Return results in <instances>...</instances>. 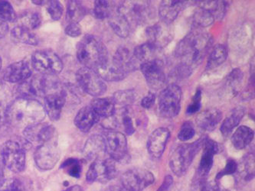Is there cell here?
<instances>
[{
  "label": "cell",
  "mask_w": 255,
  "mask_h": 191,
  "mask_svg": "<svg viewBox=\"0 0 255 191\" xmlns=\"http://www.w3.org/2000/svg\"><path fill=\"white\" fill-rule=\"evenodd\" d=\"M45 115L43 105L37 99L17 98L7 108L5 118L10 125L25 129L42 122Z\"/></svg>",
  "instance_id": "1"
},
{
  "label": "cell",
  "mask_w": 255,
  "mask_h": 191,
  "mask_svg": "<svg viewBox=\"0 0 255 191\" xmlns=\"http://www.w3.org/2000/svg\"><path fill=\"white\" fill-rule=\"evenodd\" d=\"M212 43L211 37L205 32L192 31L179 41L175 51L180 64L193 68L200 64L209 50Z\"/></svg>",
  "instance_id": "2"
},
{
  "label": "cell",
  "mask_w": 255,
  "mask_h": 191,
  "mask_svg": "<svg viewBox=\"0 0 255 191\" xmlns=\"http://www.w3.org/2000/svg\"><path fill=\"white\" fill-rule=\"evenodd\" d=\"M77 58L85 68L95 70L109 58L102 41L94 35H85L77 46Z\"/></svg>",
  "instance_id": "3"
},
{
  "label": "cell",
  "mask_w": 255,
  "mask_h": 191,
  "mask_svg": "<svg viewBox=\"0 0 255 191\" xmlns=\"http://www.w3.org/2000/svg\"><path fill=\"white\" fill-rule=\"evenodd\" d=\"M202 148V139L193 143L182 144L176 146L169 157V167L174 175L178 177L184 175Z\"/></svg>",
  "instance_id": "4"
},
{
  "label": "cell",
  "mask_w": 255,
  "mask_h": 191,
  "mask_svg": "<svg viewBox=\"0 0 255 191\" xmlns=\"http://www.w3.org/2000/svg\"><path fill=\"white\" fill-rule=\"evenodd\" d=\"M182 99V90L177 84L168 85L159 96V111L164 118L176 117L179 113Z\"/></svg>",
  "instance_id": "5"
},
{
  "label": "cell",
  "mask_w": 255,
  "mask_h": 191,
  "mask_svg": "<svg viewBox=\"0 0 255 191\" xmlns=\"http://www.w3.org/2000/svg\"><path fill=\"white\" fill-rule=\"evenodd\" d=\"M1 160L4 166L14 173L23 172L25 168V148L15 141H7L1 147Z\"/></svg>",
  "instance_id": "6"
},
{
  "label": "cell",
  "mask_w": 255,
  "mask_h": 191,
  "mask_svg": "<svg viewBox=\"0 0 255 191\" xmlns=\"http://www.w3.org/2000/svg\"><path fill=\"white\" fill-rule=\"evenodd\" d=\"M32 65L44 76H55L63 69V63L61 58L50 50L35 51L32 56Z\"/></svg>",
  "instance_id": "7"
},
{
  "label": "cell",
  "mask_w": 255,
  "mask_h": 191,
  "mask_svg": "<svg viewBox=\"0 0 255 191\" xmlns=\"http://www.w3.org/2000/svg\"><path fill=\"white\" fill-rule=\"evenodd\" d=\"M76 80L80 88L94 97H99L107 91L105 81L91 68H80L77 71Z\"/></svg>",
  "instance_id": "8"
},
{
  "label": "cell",
  "mask_w": 255,
  "mask_h": 191,
  "mask_svg": "<svg viewBox=\"0 0 255 191\" xmlns=\"http://www.w3.org/2000/svg\"><path fill=\"white\" fill-rule=\"evenodd\" d=\"M151 2L148 1H125L117 6L132 26V24L139 25L144 23L151 16L152 9Z\"/></svg>",
  "instance_id": "9"
},
{
  "label": "cell",
  "mask_w": 255,
  "mask_h": 191,
  "mask_svg": "<svg viewBox=\"0 0 255 191\" xmlns=\"http://www.w3.org/2000/svg\"><path fill=\"white\" fill-rule=\"evenodd\" d=\"M139 68L150 89L159 91L165 88L167 80L164 72V65L161 60L156 58L142 63Z\"/></svg>",
  "instance_id": "10"
},
{
  "label": "cell",
  "mask_w": 255,
  "mask_h": 191,
  "mask_svg": "<svg viewBox=\"0 0 255 191\" xmlns=\"http://www.w3.org/2000/svg\"><path fill=\"white\" fill-rule=\"evenodd\" d=\"M115 161L111 158L97 159L94 161L88 169L86 180L89 183L100 182L108 183L116 177L117 168Z\"/></svg>",
  "instance_id": "11"
},
{
  "label": "cell",
  "mask_w": 255,
  "mask_h": 191,
  "mask_svg": "<svg viewBox=\"0 0 255 191\" xmlns=\"http://www.w3.org/2000/svg\"><path fill=\"white\" fill-rule=\"evenodd\" d=\"M61 151L56 140L49 141L39 145L34 155L35 164L42 171H49L58 163Z\"/></svg>",
  "instance_id": "12"
},
{
  "label": "cell",
  "mask_w": 255,
  "mask_h": 191,
  "mask_svg": "<svg viewBox=\"0 0 255 191\" xmlns=\"http://www.w3.org/2000/svg\"><path fill=\"white\" fill-rule=\"evenodd\" d=\"M104 139L105 152L115 162H123L128 155V141L121 132L110 130L105 133Z\"/></svg>",
  "instance_id": "13"
},
{
  "label": "cell",
  "mask_w": 255,
  "mask_h": 191,
  "mask_svg": "<svg viewBox=\"0 0 255 191\" xmlns=\"http://www.w3.org/2000/svg\"><path fill=\"white\" fill-rule=\"evenodd\" d=\"M155 181L154 175L142 168H133L121 177V184L131 191H142Z\"/></svg>",
  "instance_id": "14"
},
{
  "label": "cell",
  "mask_w": 255,
  "mask_h": 191,
  "mask_svg": "<svg viewBox=\"0 0 255 191\" xmlns=\"http://www.w3.org/2000/svg\"><path fill=\"white\" fill-rule=\"evenodd\" d=\"M47 91L46 76L31 77L26 81L20 83L16 89L18 98L35 99V97H45Z\"/></svg>",
  "instance_id": "15"
},
{
  "label": "cell",
  "mask_w": 255,
  "mask_h": 191,
  "mask_svg": "<svg viewBox=\"0 0 255 191\" xmlns=\"http://www.w3.org/2000/svg\"><path fill=\"white\" fill-rule=\"evenodd\" d=\"M55 127L49 124L41 123L30 125L23 130V136L28 143L39 145L55 139Z\"/></svg>",
  "instance_id": "16"
},
{
  "label": "cell",
  "mask_w": 255,
  "mask_h": 191,
  "mask_svg": "<svg viewBox=\"0 0 255 191\" xmlns=\"http://www.w3.org/2000/svg\"><path fill=\"white\" fill-rule=\"evenodd\" d=\"M202 148L203 154L198 168L197 175L198 178L206 179L213 165L214 156L219 152V147L217 142L206 138L202 139Z\"/></svg>",
  "instance_id": "17"
},
{
  "label": "cell",
  "mask_w": 255,
  "mask_h": 191,
  "mask_svg": "<svg viewBox=\"0 0 255 191\" xmlns=\"http://www.w3.org/2000/svg\"><path fill=\"white\" fill-rule=\"evenodd\" d=\"M66 102V94L62 90L57 89L45 96L44 109L50 119L57 121L61 117L62 108Z\"/></svg>",
  "instance_id": "18"
},
{
  "label": "cell",
  "mask_w": 255,
  "mask_h": 191,
  "mask_svg": "<svg viewBox=\"0 0 255 191\" xmlns=\"http://www.w3.org/2000/svg\"><path fill=\"white\" fill-rule=\"evenodd\" d=\"M170 132L166 128H158L151 133L147 141V151L152 159H159L164 152Z\"/></svg>",
  "instance_id": "19"
},
{
  "label": "cell",
  "mask_w": 255,
  "mask_h": 191,
  "mask_svg": "<svg viewBox=\"0 0 255 191\" xmlns=\"http://www.w3.org/2000/svg\"><path fill=\"white\" fill-rule=\"evenodd\" d=\"M32 77V69L29 63L18 61L10 65L4 72L3 78L7 82L16 84L26 81Z\"/></svg>",
  "instance_id": "20"
},
{
  "label": "cell",
  "mask_w": 255,
  "mask_h": 191,
  "mask_svg": "<svg viewBox=\"0 0 255 191\" xmlns=\"http://www.w3.org/2000/svg\"><path fill=\"white\" fill-rule=\"evenodd\" d=\"M188 2L179 0H166L161 2L159 7V16L162 23L169 25L174 22Z\"/></svg>",
  "instance_id": "21"
},
{
  "label": "cell",
  "mask_w": 255,
  "mask_h": 191,
  "mask_svg": "<svg viewBox=\"0 0 255 191\" xmlns=\"http://www.w3.org/2000/svg\"><path fill=\"white\" fill-rule=\"evenodd\" d=\"M98 75L105 81L116 82L125 79L128 74L118 65L113 58H108L103 65L95 70Z\"/></svg>",
  "instance_id": "22"
},
{
  "label": "cell",
  "mask_w": 255,
  "mask_h": 191,
  "mask_svg": "<svg viewBox=\"0 0 255 191\" xmlns=\"http://www.w3.org/2000/svg\"><path fill=\"white\" fill-rule=\"evenodd\" d=\"M100 117L90 105L81 108L75 118V125L79 130L88 132L95 124L99 122Z\"/></svg>",
  "instance_id": "23"
},
{
  "label": "cell",
  "mask_w": 255,
  "mask_h": 191,
  "mask_svg": "<svg viewBox=\"0 0 255 191\" xmlns=\"http://www.w3.org/2000/svg\"><path fill=\"white\" fill-rule=\"evenodd\" d=\"M105 152V139L102 135H94L90 137L84 146V156L88 160L100 159Z\"/></svg>",
  "instance_id": "24"
},
{
  "label": "cell",
  "mask_w": 255,
  "mask_h": 191,
  "mask_svg": "<svg viewBox=\"0 0 255 191\" xmlns=\"http://www.w3.org/2000/svg\"><path fill=\"white\" fill-rule=\"evenodd\" d=\"M222 119V112L218 109H208L201 112L196 122L202 130L211 132L216 129Z\"/></svg>",
  "instance_id": "25"
},
{
  "label": "cell",
  "mask_w": 255,
  "mask_h": 191,
  "mask_svg": "<svg viewBox=\"0 0 255 191\" xmlns=\"http://www.w3.org/2000/svg\"><path fill=\"white\" fill-rule=\"evenodd\" d=\"M148 41L158 48H162L171 40V35L163 25L157 23L148 27L146 30Z\"/></svg>",
  "instance_id": "26"
},
{
  "label": "cell",
  "mask_w": 255,
  "mask_h": 191,
  "mask_svg": "<svg viewBox=\"0 0 255 191\" xmlns=\"http://www.w3.org/2000/svg\"><path fill=\"white\" fill-rule=\"evenodd\" d=\"M112 58L128 74L136 71L138 67H139V64L136 58L126 47L118 48Z\"/></svg>",
  "instance_id": "27"
},
{
  "label": "cell",
  "mask_w": 255,
  "mask_h": 191,
  "mask_svg": "<svg viewBox=\"0 0 255 191\" xmlns=\"http://www.w3.org/2000/svg\"><path fill=\"white\" fill-rule=\"evenodd\" d=\"M108 22L111 28L118 36L121 38H127L129 35L131 25L117 8L110 15Z\"/></svg>",
  "instance_id": "28"
},
{
  "label": "cell",
  "mask_w": 255,
  "mask_h": 191,
  "mask_svg": "<svg viewBox=\"0 0 255 191\" xmlns=\"http://www.w3.org/2000/svg\"><path fill=\"white\" fill-rule=\"evenodd\" d=\"M92 109L95 111V113L101 118L111 117L115 115V102L113 98H95L93 100L91 101V105H90Z\"/></svg>",
  "instance_id": "29"
},
{
  "label": "cell",
  "mask_w": 255,
  "mask_h": 191,
  "mask_svg": "<svg viewBox=\"0 0 255 191\" xmlns=\"http://www.w3.org/2000/svg\"><path fill=\"white\" fill-rule=\"evenodd\" d=\"M255 132L246 125H241L232 136V143L236 149L242 150L253 140Z\"/></svg>",
  "instance_id": "30"
},
{
  "label": "cell",
  "mask_w": 255,
  "mask_h": 191,
  "mask_svg": "<svg viewBox=\"0 0 255 191\" xmlns=\"http://www.w3.org/2000/svg\"><path fill=\"white\" fill-rule=\"evenodd\" d=\"M246 114L245 108L239 106L232 110V113L226 118L221 125V132L224 136H229L235 128L238 126Z\"/></svg>",
  "instance_id": "31"
},
{
  "label": "cell",
  "mask_w": 255,
  "mask_h": 191,
  "mask_svg": "<svg viewBox=\"0 0 255 191\" xmlns=\"http://www.w3.org/2000/svg\"><path fill=\"white\" fill-rule=\"evenodd\" d=\"M159 48L149 41L142 45H138L134 48L132 55L136 58L139 65L142 63L147 62L152 60L156 59V54Z\"/></svg>",
  "instance_id": "32"
},
{
  "label": "cell",
  "mask_w": 255,
  "mask_h": 191,
  "mask_svg": "<svg viewBox=\"0 0 255 191\" xmlns=\"http://www.w3.org/2000/svg\"><path fill=\"white\" fill-rule=\"evenodd\" d=\"M11 35L15 41L20 43L29 45H37L38 44V38L32 31L21 25H16L12 28Z\"/></svg>",
  "instance_id": "33"
},
{
  "label": "cell",
  "mask_w": 255,
  "mask_h": 191,
  "mask_svg": "<svg viewBox=\"0 0 255 191\" xmlns=\"http://www.w3.org/2000/svg\"><path fill=\"white\" fill-rule=\"evenodd\" d=\"M228 49L226 45H217L211 51L207 62V69L218 68L226 61Z\"/></svg>",
  "instance_id": "34"
},
{
  "label": "cell",
  "mask_w": 255,
  "mask_h": 191,
  "mask_svg": "<svg viewBox=\"0 0 255 191\" xmlns=\"http://www.w3.org/2000/svg\"><path fill=\"white\" fill-rule=\"evenodd\" d=\"M86 9L79 1H69L67 7L66 19L69 23H78L86 15Z\"/></svg>",
  "instance_id": "35"
},
{
  "label": "cell",
  "mask_w": 255,
  "mask_h": 191,
  "mask_svg": "<svg viewBox=\"0 0 255 191\" xmlns=\"http://www.w3.org/2000/svg\"><path fill=\"white\" fill-rule=\"evenodd\" d=\"M199 7L208 10L216 19L223 18L227 10V2L225 1H199Z\"/></svg>",
  "instance_id": "36"
},
{
  "label": "cell",
  "mask_w": 255,
  "mask_h": 191,
  "mask_svg": "<svg viewBox=\"0 0 255 191\" xmlns=\"http://www.w3.org/2000/svg\"><path fill=\"white\" fill-rule=\"evenodd\" d=\"M215 17L208 10L199 7L193 15L194 24L199 28H206L215 22Z\"/></svg>",
  "instance_id": "37"
},
{
  "label": "cell",
  "mask_w": 255,
  "mask_h": 191,
  "mask_svg": "<svg viewBox=\"0 0 255 191\" xmlns=\"http://www.w3.org/2000/svg\"><path fill=\"white\" fill-rule=\"evenodd\" d=\"M19 22L18 25L25 27V28L32 31V30L36 29L40 26L41 22H42V17L38 12H25L19 18Z\"/></svg>",
  "instance_id": "38"
},
{
  "label": "cell",
  "mask_w": 255,
  "mask_h": 191,
  "mask_svg": "<svg viewBox=\"0 0 255 191\" xmlns=\"http://www.w3.org/2000/svg\"><path fill=\"white\" fill-rule=\"evenodd\" d=\"M114 2L105 1V0H98L95 1L94 7V15L98 19H105L109 18L111 14L114 11V6L112 4Z\"/></svg>",
  "instance_id": "39"
},
{
  "label": "cell",
  "mask_w": 255,
  "mask_h": 191,
  "mask_svg": "<svg viewBox=\"0 0 255 191\" xmlns=\"http://www.w3.org/2000/svg\"><path fill=\"white\" fill-rule=\"evenodd\" d=\"M243 79V73L239 68L231 71L226 79V86L230 89L232 95L236 96L239 92V88Z\"/></svg>",
  "instance_id": "40"
},
{
  "label": "cell",
  "mask_w": 255,
  "mask_h": 191,
  "mask_svg": "<svg viewBox=\"0 0 255 191\" xmlns=\"http://www.w3.org/2000/svg\"><path fill=\"white\" fill-rule=\"evenodd\" d=\"M115 105L118 104L123 105L124 107H128L129 105L134 102L136 99V94L132 90H125V91H119L114 94L113 97Z\"/></svg>",
  "instance_id": "41"
},
{
  "label": "cell",
  "mask_w": 255,
  "mask_h": 191,
  "mask_svg": "<svg viewBox=\"0 0 255 191\" xmlns=\"http://www.w3.org/2000/svg\"><path fill=\"white\" fill-rule=\"evenodd\" d=\"M61 168L72 178H79L81 177L82 166L80 161L76 158H68L64 162Z\"/></svg>",
  "instance_id": "42"
},
{
  "label": "cell",
  "mask_w": 255,
  "mask_h": 191,
  "mask_svg": "<svg viewBox=\"0 0 255 191\" xmlns=\"http://www.w3.org/2000/svg\"><path fill=\"white\" fill-rule=\"evenodd\" d=\"M192 191H229L226 188H222L219 184L208 182L206 179L197 178L196 183L194 184Z\"/></svg>",
  "instance_id": "43"
},
{
  "label": "cell",
  "mask_w": 255,
  "mask_h": 191,
  "mask_svg": "<svg viewBox=\"0 0 255 191\" xmlns=\"http://www.w3.org/2000/svg\"><path fill=\"white\" fill-rule=\"evenodd\" d=\"M0 19L5 22H12L16 19V13L13 7L7 1H0Z\"/></svg>",
  "instance_id": "44"
},
{
  "label": "cell",
  "mask_w": 255,
  "mask_h": 191,
  "mask_svg": "<svg viewBox=\"0 0 255 191\" xmlns=\"http://www.w3.org/2000/svg\"><path fill=\"white\" fill-rule=\"evenodd\" d=\"M0 191H25V187L21 180L11 178L0 187Z\"/></svg>",
  "instance_id": "45"
},
{
  "label": "cell",
  "mask_w": 255,
  "mask_h": 191,
  "mask_svg": "<svg viewBox=\"0 0 255 191\" xmlns=\"http://www.w3.org/2000/svg\"><path fill=\"white\" fill-rule=\"evenodd\" d=\"M47 11L52 19L58 21L62 18L63 14V6L59 1H50L48 2Z\"/></svg>",
  "instance_id": "46"
},
{
  "label": "cell",
  "mask_w": 255,
  "mask_h": 191,
  "mask_svg": "<svg viewBox=\"0 0 255 191\" xmlns=\"http://www.w3.org/2000/svg\"><path fill=\"white\" fill-rule=\"evenodd\" d=\"M195 134H196V131L194 129L192 122H186L181 127L180 131L178 134V138L179 140L186 142V141L192 139Z\"/></svg>",
  "instance_id": "47"
},
{
  "label": "cell",
  "mask_w": 255,
  "mask_h": 191,
  "mask_svg": "<svg viewBox=\"0 0 255 191\" xmlns=\"http://www.w3.org/2000/svg\"><path fill=\"white\" fill-rule=\"evenodd\" d=\"M192 68L186 66V65H182V64H179V65L176 67L172 71V76L176 79L183 80L189 78L192 74Z\"/></svg>",
  "instance_id": "48"
},
{
  "label": "cell",
  "mask_w": 255,
  "mask_h": 191,
  "mask_svg": "<svg viewBox=\"0 0 255 191\" xmlns=\"http://www.w3.org/2000/svg\"><path fill=\"white\" fill-rule=\"evenodd\" d=\"M201 99H202V91L201 90H197L192 98V102L188 105L186 109V113L188 115H192L199 111L201 108Z\"/></svg>",
  "instance_id": "49"
},
{
  "label": "cell",
  "mask_w": 255,
  "mask_h": 191,
  "mask_svg": "<svg viewBox=\"0 0 255 191\" xmlns=\"http://www.w3.org/2000/svg\"><path fill=\"white\" fill-rule=\"evenodd\" d=\"M128 107H125L122 114V123H123L124 128H125V132L128 135H132L135 132L134 125L132 122V118L129 116L128 113Z\"/></svg>",
  "instance_id": "50"
},
{
  "label": "cell",
  "mask_w": 255,
  "mask_h": 191,
  "mask_svg": "<svg viewBox=\"0 0 255 191\" xmlns=\"http://www.w3.org/2000/svg\"><path fill=\"white\" fill-rule=\"evenodd\" d=\"M238 170V165L236 161L232 160V159H229L227 163H226V167L218 174L216 176V180L219 181L221 178H223L226 175H233L236 173Z\"/></svg>",
  "instance_id": "51"
},
{
  "label": "cell",
  "mask_w": 255,
  "mask_h": 191,
  "mask_svg": "<svg viewBox=\"0 0 255 191\" xmlns=\"http://www.w3.org/2000/svg\"><path fill=\"white\" fill-rule=\"evenodd\" d=\"M65 34L71 38H77L81 35V28L78 23H69L65 28Z\"/></svg>",
  "instance_id": "52"
},
{
  "label": "cell",
  "mask_w": 255,
  "mask_h": 191,
  "mask_svg": "<svg viewBox=\"0 0 255 191\" xmlns=\"http://www.w3.org/2000/svg\"><path fill=\"white\" fill-rule=\"evenodd\" d=\"M155 100H156V96L154 94L149 93L147 95L145 96L141 100V105L144 109H150L152 107V105H154Z\"/></svg>",
  "instance_id": "53"
},
{
  "label": "cell",
  "mask_w": 255,
  "mask_h": 191,
  "mask_svg": "<svg viewBox=\"0 0 255 191\" xmlns=\"http://www.w3.org/2000/svg\"><path fill=\"white\" fill-rule=\"evenodd\" d=\"M173 183V179L170 175H168L165 178L164 181L162 182V185H161L160 188L158 189L157 191H168L171 186Z\"/></svg>",
  "instance_id": "54"
},
{
  "label": "cell",
  "mask_w": 255,
  "mask_h": 191,
  "mask_svg": "<svg viewBox=\"0 0 255 191\" xmlns=\"http://www.w3.org/2000/svg\"><path fill=\"white\" fill-rule=\"evenodd\" d=\"M8 25L6 22L0 19V39H2L8 33Z\"/></svg>",
  "instance_id": "55"
},
{
  "label": "cell",
  "mask_w": 255,
  "mask_h": 191,
  "mask_svg": "<svg viewBox=\"0 0 255 191\" xmlns=\"http://www.w3.org/2000/svg\"><path fill=\"white\" fill-rule=\"evenodd\" d=\"M105 191H131L128 190V188L124 187L123 185H111V186L108 187Z\"/></svg>",
  "instance_id": "56"
},
{
  "label": "cell",
  "mask_w": 255,
  "mask_h": 191,
  "mask_svg": "<svg viewBox=\"0 0 255 191\" xmlns=\"http://www.w3.org/2000/svg\"><path fill=\"white\" fill-rule=\"evenodd\" d=\"M3 163H2V160H0V187L2 186L4 183H5V171H4Z\"/></svg>",
  "instance_id": "57"
},
{
  "label": "cell",
  "mask_w": 255,
  "mask_h": 191,
  "mask_svg": "<svg viewBox=\"0 0 255 191\" xmlns=\"http://www.w3.org/2000/svg\"><path fill=\"white\" fill-rule=\"evenodd\" d=\"M5 113H6V109H4L2 105L0 103V125H2L4 122H6Z\"/></svg>",
  "instance_id": "58"
},
{
  "label": "cell",
  "mask_w": 255,
  "mask_h": 191,
  "mask_svg": "<svg viewBox=\"0 0 255 191\" xmlns=\"http://www.w3.org/2000/svg\"><path fill=\"white\" fill-rule=\"evenodd\" d=\"M62 191H84V190L81 187L78 186V185H75V186L71 187V188Z\"/></svg>",
  "instance_id": "59"
},
{
  "label": "cell",
  "mask_w": 255,
  "mask_h": 191,
  "mask_svg": "<svg viewBox=\"0 0 255 191\" xmlns=\"http://www.w3.org/2000/svg\"><path fill=\"white\" fill-rule=\"evenodd\" d=\"M32 3L35 4V5H44L45 4L48 3V2L47 1H32Z\"/></svg>",
  "instance_id": "60"
},
{
  "label": "cell",
  "mask_w": 255,
  "mask_h": 191,
  "mask_svg": "<svg viewBox=\"0 0 255 191\" xmlns=\"http://www.w3.org/2000/svg\"><path fill=\"white\" fill-rule=\"evenodd\" d=\"M1 68H2V59L0 58V70H1Z\"/></svg>",
  "instance_id": "61"
}]
</instances>
